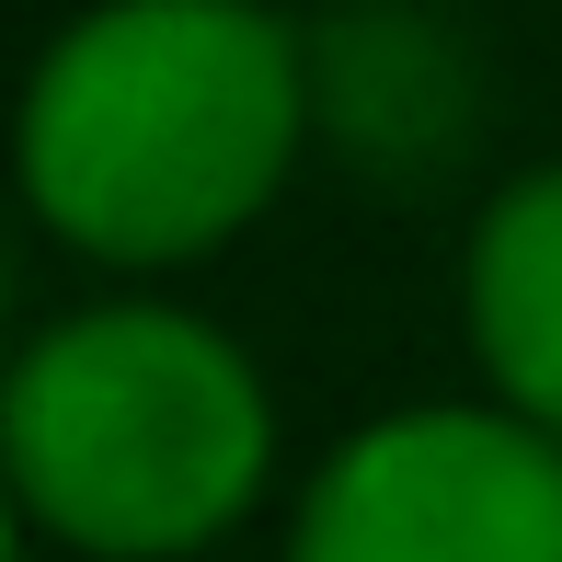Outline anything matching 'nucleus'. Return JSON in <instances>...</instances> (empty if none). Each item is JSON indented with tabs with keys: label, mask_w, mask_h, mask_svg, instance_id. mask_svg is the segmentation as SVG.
Segmentation results:
<instances>
[{
	"label": "nucleus",
	"mask_w": 562,
	"mask_h": 562,
	"mask_svg": "<svg viewBox=\"0 0 562 562\" xmlns=\"http://www.w3.org/2000/svg\"><path fill=\"white\" fill-rule=\"evenodd\" d=\"M322 126L311 35L265 0H92L23 81V195L81 265L241 241Z\"/></svg>",
	"instance_id": "obj_1"
},
{
	"label": "nucleus",
	"mask_w": 562,
	"mask_h": 562,
	"mask_svg": "<svg viewBox=\"0 0 562 562\" xmlns=\"http://www.w3.org/2000/svg\"><path fill=\"white\" fill-rule=\"evenodd\" d=\"M0 471L35 540L81 562H184L276 482V391L218 322L172 299H92L23 345L0 391Z\"/></svg>",
	"instance_id": "obj_2"
},
{
	"label": "nucleus",
	"mask_w": 562,
	"mask_h": 562,
	"mask_svg": "<svg viewBox=\"0 0 562 562\" xmlns=\"http://www.w3.org/2000/svg\"><path fill=\"white\" fill-rule=\"evenodd\" d=\"M288 562H562V437L517 402L379 414L299 482Z\"/></svg>",
	"instance_id": "obj_3"
},
{
	"label": "nucleus",
	"mask_w": 562,
	"mask_h": 562,
	"mask_svg": "<svg viewBox=\"0 0 562 562\" xmlns=\"http://www.w3.org/2000/svg\"><path fill=\"white\" fill-rule=\"evenodd\" d=\"M459 322H471L494 402L562 437V161L482 195L471 252H459Z\"/></svg>",
	"instance_id": "obj_4"
}]
</instances>
